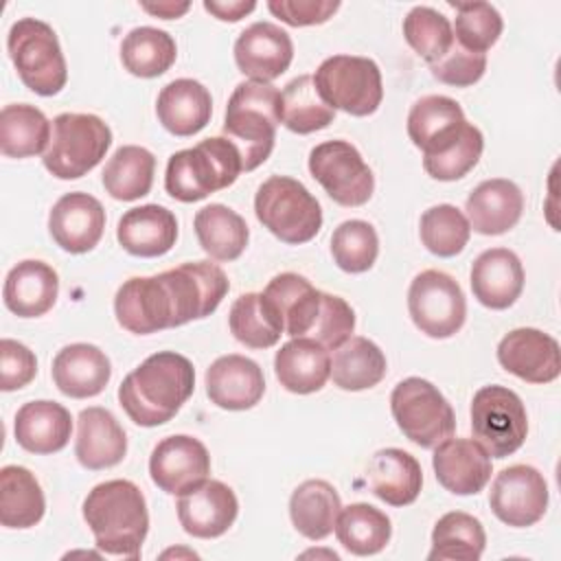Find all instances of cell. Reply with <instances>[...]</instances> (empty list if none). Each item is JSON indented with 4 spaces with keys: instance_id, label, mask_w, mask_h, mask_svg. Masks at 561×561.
I'll list each match as a JSON object with an SVG mask.
<instances>
[{
    "instance_id": "9f6ffc18",
    "label": "cell",
    "mask_w": 561,
    "mask_h": 561,
    "mask_svg": "<svg viewBox=\"0 0 561 561\" xmlns=\"http://www.w3.org/2000/svg\"><path fill=\"white\" fill-rule=\"evenodd\" d=\"M140 9L147 11V13H151V15L162 18V20H171V18L184 15V13L191 9V4H188V2H158V4L142 2Z\"/></svg>"
},
{
    "instance_id": "d4e9b609",
    "label": "cell",
    "mask_w": 561,
    "mask_h": 561,
    "mask_svg": "<svg viewBox=\"0 0 561 561\" xmlns=\"http://www.w3.org/2000/svg\"><path fill=\"white\" fill-rule=\"evenodd\" d=\"M127 454V434L116 416L99 405L85 408L77 419L75 456L81 467L101 471L118 465Z\"/></svg>"
},
{
    "instance_id": "c3c4849f",
    "label": "cell",
    "mask_w": 561,
    "mask_h": 561,
    "mask_svg": "<svg viewBox=\"0 0 561 561\" xmlns=\"http://www.w3.org/2000/svg\"><path fill=\"white\" fill-rule=\"evenodd\" d=\"M331 254L335 265L348 274L368 272L379 254L377 230L364 219L342 221L331 234Z\"/></svg>"
},
{
    "instance_id": "7a4b0ae2",
    "label": "cell",
    "mask_w": 561,
    "mask_h": 561,
    "mask_svg": "<svg viewBox=\"0 0 561 561\" xmlns=\"http://www.w3.org/2000/svg\"><path fill=\"white\" fill-rule=\"evenodd\" d=\"M195 390V368L175 351H158L118 386V403L142 427L171 421Z\"/></svg>"
},
{
    "instance_id": "8d00e7d4",
    "label": "cell",
    "mask_w": 561,
    "mask_h": 561,
    "mask_svg": "<svg viewBox=\"0 0 561 561\" xmlns=\"http://www.w3.org/2000/svg\"><path fill=\"white\" fill-rule=\"evenodd\" d=\"M386 377V355L368 337L351 335L335 348L331 359V379L337 388L359 392L377 386Z\"/></svg>"
},
{
    "instance_id": "4316f807",
    "label": "cell",
    "mask_w": 561,
    "mask_h": 561,
    "mask_svg": "<svg viewBox=\"0 0 561 561\" xmlns=\"http://www.w3.org/2000/svg\"><path fill=\"white\" fill-rule=\"evenodd\" d=\"M112 377L107 355L85 342L64 346L53 359V381L57 390L70 399L96 397Z\"/></svg>"
},
{
    "instance_id": "bcb514c9",
    "label": "cell",
    "mask_w": 561,
    "mask_h": 561,
    "mask_svg": "<svg viewBox=\"0 0 561 561\" xmlns=\"http://www.w3.org/2000/svg\"><path fill=\"white\" fill-rule=\"evenodd\" d=\"M419 232L423 245L432 254L449 259L465 250L471 237V226L462 210H458L451 204H438L421 215Z\"/></svg>"
},
{
    "instance_id": "f6af8a7d",
    "label": "cell",
    "mask_w": 561,
    "mask_h": 561,
    "mask_svg": "<svg viewBox=\"0 0 561 561\" xmlns=\"http://www.w3.org/2000/svg\"><path fill=\"white\" fill-rule=\"evenodd\" d=\"M228 327L234 340L250 348H270L283 335V329L274 311L270 309L263 294H256V291L241 294L232 302Z\"/></svg>"
},
{
    "instance_id": "8fae6325",
    "label": "cell",
    "mask_w": 561,
    "mask_h": 561,
    "mask_svg": "<svg viewBox=\"0 0 561 561\" xmlns=\"http://www.w3.org/2000/svg\"><path fill=\"white\" fill-rule=\"evenodd\" d=\"M471 430L491 458L515 454L528 434V416L519 394L497 383L480 388L471 401Z\"/></svg>"
},
{
    "instance_id": "836d02e7",
    "label": "cell",
    "mask_w": 561,
    "mask_h": 561,
    "mask_svg": "<svg viewBox=\"0 0 561 561\" xmlns=\"http://www.w3.org/2000/svg\"><path fill=\"white\" fill-rule=\"evenodd\" d=\"M368 484L381 502L390 506H408L421 493L423 471L412 454L399 447H386L368 462Z\"/></svg>"
},
{
    "instance_id": "681fc988",
    "label": "cell",
    "mask_w": 561,
    "mask_h": 561,
    "mask_svg": "<svg viewBox=\"0 0 561 561\" xmlns=\"http://www.w3.org/2000/svg\"><path fill=\"white\" fill-rule=\"evenodd\" d=\"M456 9L454 37L456 42L471 50L484 55L502 35L504 22L500 11L489 2H458Z\"/></svg>"
},
{
    "instance_id": "4dcf8cb0",
    "label": "cell",
    "mask_w": 561,
    "mask_h": 561,
    "mask_svg": "<svg viewBox=\"0 0 561 561\" xmlns=\"http://www.w3.org/2000/svg\"><path fill=\"white\" fill-rule=\"evenodd\" d=\"M156 114L169 134L182 138L193 136L208 125L213 116V99L204 83L186 77L175 79L160 90Z\"/></svg>"
},
{
    "instance_id": "74e56055",
    "label": "cell",
    "mask_w": 561,
    "mask_h": 561,
    "mask_svg": "<svg viewBox=\"0 0 561 561\" xmlns=\"http://www.w3.org/2000/svg\"><path fill=\"white\" fill-rule=\"evenodd\" d=\"M46 511L44 491L37 478L20 465L0 471V524L4 528H31Z\"/></svg>"
},
{
    "instance_id": "816d5d0a",
    "label": "cell",
    "mask_w": 561,
    "mask_h": 561,
    "mask_svg": "<svg viewBox=\"0 0 561 561\" xmlns=\"http://www.w3.org/2000/svg\"><path fill=\"white\" fill-rule=\"evenodd\" d=\"M484 70H486V55L471 53L462 48L458 42H454V46L443 59L430 66V72L434 79L456 88L473 85L476 81L482 79Z\"/></svg>"
},
{
    "instance_id": "b9f144b4",
    "label": "cell",
    "mask_w": 561,
    "mask_h": 561,
    "mask_svg": "<svg viewBox=\"0 0 561 561\" xmlns=\"http://www.w3.org/2000/svg\"><path fill=\"white\" fill-rule=\"evenodd\" d=\"M175 39L162 28L136 26L121 42V61L134 77H160L175 64Z\"/></svg>"
},
{
    "instance_id": "3957f363",
    "label": "cell",
    "mask_w": 561,
    "mask_h": 561,
    "mask_svg": "<svg viewBox=\"0 0 561 561\" xmlns=\"http://www.w3.org/2000/svg\"><path fill=\"white\" fill-rule=\"evenodd\" d=\"M83 519L105 554L138 559L149 530L142 491L131 480L96 484L83 500Z\"/></svg>"
},
{
    "instance_id": "5b68a950",
    "label": "cell",
    "mask_w": 561,
    "mask_h": 561,
    "mask_svg": "<svg viewBox=\"0 0 561 561\" xmlns=\"http://www.w3.org/2000/svg\"><path fill=\"white\" fill-rule=\"evenodd\" d=\"M241 171L239 149L226 136H215L169 158L164 188L173 199L191 204L228 188Z\"/></svg>"
},
{
    "instance_id": "ac0fdd59",
    "label": "cell",
    "mask_w": 561,
    "mask_h": 561,
    "mask_svg": "<svg viewBox=\"0 0 561 561\" xmlns=\"http://www.w3.org/2000/svg\"><path fill=\"white\" fill-rule=\"evenodd\" d=\"M497 362L528 383H550L561 373L557 340L533 327L508 331L497 344Z\"/></svg>"
},
{
    "instance_id": "f1b7e54d",
    "label": "cell",
    "mask_w": 561,
    "mask_h": 561,
    "mask_svg": "<svg viewBox=\"0 0 561 561\" xmlns=\"http://www.w3.org/2000/svg\"><path fill=\"white\" fill-rule=\"evenodd\" d=\"M116 239L134 256H162L175 245L178 219L169 208L158 204L136 206L118 219Z\"/></svg>"
},
{
    "instance_id": "8992f818",
    "label": "cell",
    "mask_w": 561,
    "mask_h": 561,
    "mask_svg": "<svg viewBox=\"0 0 561 561\" xmlns=\"http://www.w3.org/2000/svg\"><path fill=\"white\" fill-rule=\"evenodd\" d=\"M7 50L22 83L39 94L55 96L68 81L66 57L50 24L37 18H22L11 24Z\"/></svg>"
},
{
    "instance_id": "83f0119b",
    "label": "cell",
    "mask_w": 561,
    "mask_h": 561,
    "mask_svg": "<svg viewBox=\"0 0 561 561\" xmlns=\"http://www.w3.org/2000/svg\"><path fill=\"white\" fill-rule=\"evenodd\" d=\"M465 210L476 232L486 237L504 234L517 226L524 210V195L511 180H484L469 193Z\"/></svg>"
},
{
    "instance_id": "e0dca14e",
    "label": "cell",
    "mask_w": 561,
    "mask_h": 561,
    "mask_svg": "<svg viewBox=\"0 0 561 561\" xmlns=\"http://www.w3.org/2000/svg\"><path fill=\"white\" fill-rule=\"evenodd\" d=\"M210 473V454L202 440L188 434H173L162 438L149 458V476L153 484L169 493L182 495Z\"/></svg>"
},
{
    "instance_id": "f546056e",
    "label": "cell",
    "mask_w": 561,
    "mask_h": 561,
    "mask_svg": "<svg viewBox=\"0 0 561 561\" xmlns=\"http://www.w3.org/2000/svg\"><path fill=\"white\" fill-rule=\"evenodd\" d=\"M59 294L57 272L35 259L20 261L9 270L2 287L4 305L18 318H39L53 309Z\"/></svg>"
},
{
    "instance_id": "e575fe53",
    "label": "cell",
    "mask_w": 561,
    "mask_h": 561,
    "mask_svg": "<svg viewBox=\"0 0 561 561\" xmlns=\"http://www.w3.org/2000/svg\"><path fill=\"white\" fill-rule=\"evenodd\" d=\"M340 511L342 500L327 480H305L289 497L291 524L311 541H320L335 530Z\"/></svg>"
},
{
    "instance_id": "484cf974",
    "label": "cell",
    "mask_w": 561,
    "mask_h": 561,
    "mask_svg": "<svg viewBox=\"0 0 561 561\" xmlns=\"http://www.w3.org/2000/svg\"><path fill=\"white\" fill-rule=\"evenodd\" d=\"M524 267L508 248L484 250L471 265V291L489 309H508L522 296Z\"/></svg>"
},
{
    "instance_id": "30bf717a",
    "label": "cell",
    "mask_w": 561,
    "mask_h": 561,
    "mask_svg": "<svg viewBox=\"0 0 561 561\" xmlns=\"http://www.w3.org/2000/svg\"><path fill=\"white\" fill-rule=\"evenodd\" d=\"M316 88L322 101L351 116H368L377 112L383 99L381 70L368 57L333 55L327 57L316 75Z\"/></svg>"
},
{
    "instance_id": "f5cc1de1",
    "label": "cell",
    "mask_w": 561,
    "mask_h": 561,
    "mask_svg": "<svg viewBox=\"0 0 561 561\" xmlns=\"http://www.w3.org/2000/svg\"><path fill=\"white\" fill-rule=\"evenodd\" d=\"M37 375L35 353L18 340H0V388L4 392L28 386Z\"/></svg>"
},
{
    "instance_id": "1f68e13d",
    "label": "cell",
    "mask_w": 561,
    "mask_h": 561,
    "mask_svg": "<svg viewBox=\"0 0 561 561\" xmlns=\"http://www.w3.org/2000/svg\"><path fill=\"white\" fill-rule=\"evenodd\" d=\"M13 432L22 449L42 456L55 454L61 451L70 440L72 416L57 401H28L18 410Z\"/></svg>"
},
{
    "instance_id": "9a60e30c",
    "label": "cell",
    "mask_w": 561,
    "mask_h": 561,
    "mask_svg": "<svg viewBox=\"0 0 561 561\" xmlns=\"http://www.w3.org/2000/svg\"><path fill=\"white\" fill-rule=\"evenodd\" d=\"M175 307V327L210 316L230 289L226 272L210 261L182 263L160 272Z\"/></svg>"
},
{
    "instance_id": "44dd1931",
    "label": "cell",
    "mask_w": 561,
    "mask_h": 561,
    "mask_svg": "<svg viewBox=\"0 0 561 561\" xmlns=\"http://www.w3.org/2000/svg\"><path fill=\"white\" fill-rule=\"evenodd\" d=\"M294 59V44L287 31L272 22H254L234 42V64L250 81L280 77Z\"/></svg>"
},
{
    "instance_id": "2e32d148",
    "label": "cell",
    "mask_w": 561,
    "mask_h": 561,
    "mask_svg": "<svg viewBox=\"0 0 561 561\" xmlns=\"http://www.w3.org/2000/svg\"><path fill=\"white\" fill-rule=\"evenodd\" d=\"M114 313L118 324L136 335L175 327V307L162 274L125 280L114 296Z\"/></svg>"
},
{
    "instance_id": "cb8c5ba5",
    "label": "cell",
    "mask_w": 561,
    "mask_h": 561,
    "mask_svg": "<svg viewBox=\"0 0 561 561\" xmlns=\"http://www.w3.org/2000/svg\"><path fill=\"white\" fill-rule=\"evenodd\" d=\"M274 311L280 329L289 337H307L316 324L322 291L316 289L305 276L294 272L276 274L261 291Z\"/></svg>"
},
{
    "instance_id": "ffe728a7",
    "label": "cell",
    "mask_w": 561,
    "mask_h": 561,
    "mask_svg": "<svg viewBox=\"0 0 561 561\" xmlns=\"http://www.w3.org/2000/svg\"><path fill=\"white\" fill-rule=\"evenodd\" d=\"M178 519L182 528L197 539L221 537L237 519L239 500L221 480H204L180 495Z\"/></svg>"
},
{
    "instance_id": "9c48e42d",
    "label": "cell",
    "mask_w": 561,
    "mask_h": 561,
    "mask_svg": "<svg viewBox=\"0 0 561 561\" xmlns=\"http://www.w3.org/2000/svg\"><path fill=\"white\" fill-rule=\"evenodd\" d=\"M390 412L408 440L432 449L456 430V414L443 392L427 379L408 377L390 394Z\"/></svg>"
},
{
    "instance_id": "ba28073f",
    "label": "cell",
    "mask_w": 561,
    "mask_h": 561,
    "mask_svg": "<svg viewBox=\"0 0 561 561\" xmlns=\"http://www.w3.org/2000/svg\"><path fill=\"white\" fill-rule=\"evenodd\" d=\"M112 145V129L94 114L64 112L53 121L44 167L59 180H77L92 171Z\"/></svg>"
},
{
    "instance_id": "60d3db41",
    "label": "cell",
    "mask_w": 561,
    "mask_h": 561,
    "mask_svg": "<svg viewBox=\"0 0 561 561\" xmlns=\"http://www.w3.org/2000/svg\"><path fill=\"white\" fill-rule=\"evenodd\" d=\"M156 158L138 145H123L114 151L103 169L105 191L121 202H134L151 191Z\"/></svg>"
},
{
    "instance_id": "d6a6232c",
    "label": "cell",
    "mask_w": 561,
    "mask_h": 561,
    "mask_svg": "<svg viewBox=\"0 0 561 561\" xmlns=\"http://www.w3.org/2000/svg\"><path fill=\"white\" fill-rule=\"evenodd\" d=\"M274 373L285 390L311 394L322 390L331 377V355L316 340L291 337L276 351Z\"/></svg>"
},
{
    "instance_id": "603a6c76",
    "label": "cell",
    "mask_w": 561,
    "mask_h": 561,
    "mask_svg": "<svg viewBox=\"0 0 561 561\" xmlns=\"http://www.w3.org/2000/svg\"><path fill=\"white\" fill-rule=\"evenodd\" d=\"M265 392L261 366L245 355H221L206 370V394L221 410H250Z\"/></svg>"
},
{
    "instance_id": "7bdbcfd3",
    "label": "cell",
    "mask_w": 561,
    "mask_h": 561,
    "mask_svg": "<svg viewBox=\"0 0 561 561\" xmlns=\"http://www.w3.org/2000/svg\"><path fill=\"white\" fill-rule=\"evenodd\" d=\"M486 535L478 517L451 511L445 513L432 530V550L430 561L456 559V561H478L484 552Z\"/></svg>"
},
{
    "instance_id": "6da1fadb",
    "label": "cell",
    "mask_w": 561,
    "mask_h": 561,
    "mask_svg": "<svg viewBox=\"0 0 561 561\" xmlns=\"http://www.w3.org/2000/svg\"><path fill=\"white\" fill-rule=\"evenodd\" d=\"M408 136L423 151V169L440 182L465 178L484 149L482 131L445 94L421 96L408 114Z\"/></svg>"
},
{
    "instance_id": "f907efd6",
    "label": "cell",
    "mask_w": 561,
    "mask_h": 561,
    "mask_svg": "<svg viewBox=\"0 0 561 561\" xmlns=\"http://www.w3.org/2000/svg\"><path fill=\"white\" fill-rule=\"evenodd\" d=\"M353 329H355L353 307L344 298L322 291L320 311H318L316 324H313V329L309 331L307 337L316 340L327 351H335L337 346H342L351 337Z\"/></svg>"
},
{
    "instance_id": "ee69618b",
    "label": "cell",
    "mask_w": 561,
    "mask_h": 561,
    "mask_svg": "<svg viewBox=\"0 0 561 561\" xmlns=\"http://www.w3.org/2000/svg\"><path fill=\"white\" fill-rule=\"evenodd\" d=\"M335 110L329 107L311 75L291 79L280 92V123L294 134H311L333 123Z\"/></svg>"
},
{
    "instance_id": "52a82bcc",
    "label": "cell",
    "mask_w": 561,
    "mask_h": 561,
    "mask_svg": "<svg viewBox=\"0 0 561 561\" xmlns=\"http://www.w3.org/2000/svg\"><path fill=\"white\" fill-rule=\"evenodd\" d=\"M256 219L289 245L311 241L322 228L320 202L307 186L287 175L267 178L254 195Z\"/></svg>"
},
{
    "instance_id": "db71d44e",
    "label": "cell",
    "mask_w": 561,
    "mask_h": 561,
    "mask_svg": "<svg viewBox=\"0 0 561 561\" xmlns=\"http://www.w3.org/2000/svg\"><path fill=\"white\" fill-rule=\"evenodd\" d=\"M267 9L289 26L324 24L340 9L337 0H270Z\"/></svg>"
},
{
    "instance_id": "f35d334b",
    "label": "cell",
    "mask_w": 561,
    "mask_h": 561,
    "mask_svg": "<svg viewBox=\"0 0 561 561\" xmlns=\"http://www.w3.org/2000/svg\"><path fill=\"white\" fill-rule=\"evenodd\" d=\"M50 142V121L28 103H11L0 112V151L7 158L44 153Z\"/></svg>"
},
{
    "instance_id": "7c38bea8",
    "label": "cell",
    "mask_w": 561,
    "mask_h": 561,
    "mask_svg": "<svg viewBox=\"0 0 561 561\" xmlns=\"http://www.w3.org/2000/svg\"><path fill=\"white\" fill-rule=\"evenodd\" d=\"M408 311L421 333L445 340L462 329L467 300L454 276L440 270H425L410 283Z\"/></svg>"
},
{
    "instance_id": "7402d4cb",
    "label": "cell",
    "mask_w": 561,
    "mask_h": 561,
    "mask_svg": "<svg viewBox=\"0 0 561 561\" xmlns=\"http://www.w3.org/2000/svg\"><path fill=\"white\" fill-rule=\"evenodd\" d=\"M436 480L454 495H476L491 480L489 451L473 438H445L432 456Z\"/></svg>"
},
{
    "instance_id": "11a10c76",
    "label": "cell",
    "mask_w": 561,
    "mask_h": 561,
    "mask_svg": "<svg viewBox=\"0 0 561 561\" xmlns=\"http://www.w3.org/2000/svg\"><path fill=\"white\" fill-rule=\"evenodd\" d=\"M204 9L208 13H213L217 20L221 22H239L241 18H245L248 13H252L256 9V2L248 0H237V2H215V0H206Z\"/></svg>"
},
{
    "instance_id": "277c9868",
    "label": "cell",
    "mask_w": 561,
    "mask_h": 561,
    "mask_svg": "<svg viewBox=\"0 0 561 561\" xmlns=\"http://www.w3.org/2000/svg\"><path fill=\"white\" fill-rule=\"evenodd\" d=\"M280 125V92L265 81H241L228 99L224 136L239 149L243 171L261 167Z\"/></svg>"
},
{
    "instance_id": "d590c367",
    "label": "cell",
    "mask_w": 561,
    "mask_h": 561,
    "mask_svg": "<svg viewBox=\"0 0 561 561\" xmlns=\"http://www.w3.org/2000/svg\"><path fill=\"white\" fill-rule=\"evenodd\" d=\"M193 228L202 250L215 261H234L243 254L250 230L245 219L224 204H208L195 213Z\"/></svg>"
},
{
    "instance_id": "4fadbf2b",
    "label": "cell",
    "mask_w": 561,
    "mask_h": 561,
    "mask_svg": "<svg viewBox=\"0 0 561 561\" xmlns=\"http://www.w3.org/2000/svg\"><path fill=\"white\" fill-rule=\"evenodd\" d=\"M309 173L327 195L346 208L364 206L375 191V175L348 140H327L309 151Z\"/></svg>"
},
{
    "instance_id": "ab89813d",
    "label": "cell",
    "mask_w": 561,
    "mask_h": 561,
    "mask_svg": "<svg viewBox=\"0 0 561 561\" xmlns=\"http://www.w3.org/2000/svg\"><path fill=\"white\" fill-rule=\"evenodd\" d=\"M337 541L357 557L381 552L392 535L390 517L373 504L355 502L340 511L335 522Z\"/></svg>"
},
{
    "instance_id": "d6986e66",
    "label": "cell",
    "mask_w": 561,
    "mask_h": 561,
    "mask_svg": "<svg viewBox=\"0 0 561 561\" xmlns=\"http://www.w3.org/2000/svg\"><path fill=\"white\" fill-rule=\"evenodd\" d=\"M48 230L61 250L70 254L90 252L105 230L103 204L90 193H66L48 215Z\"/></svg>"
},
{
    "instance_id": "5bb4252c",
    "label": "cell",
    "mask_w": 561,
    "mask_h": 561,
    "mask_svg": "<svg viewBox=\"0 0 561 561\" xmlns=\"http://www.w3.org/2000/svg\"><path fill=\"white\" fill-rule=\"evenodd\" d=\"M493 515L513 528L537 524L548 508V482L530 465H511L502 469L489 493Z\"/></svg>"
},
{
    "instance_id": "7dc6e473",
    "label": "cell",
    "mask_w": 561,
    "mask_h": 561,
    "mask_svg": "<svg viewBox=\"0 0 561 561\" xmlns=\"http://www.w3.org/2000/svg\"><path fill=\"white\" fill-rule=\"evenodd\" d=\"M403 37L430 66L443 59L456 42L449 20L432 7L410 9V13L403 18Z\"/></svg>"
}]
</instances>
